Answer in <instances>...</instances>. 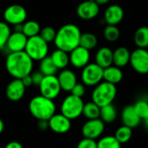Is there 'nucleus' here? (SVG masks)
<instances>
[{
    "mask_svg": "<svg viewBox=\"0 0 148 148\" xmlns=\"http://www.w3.org/2000/svg\"><path fill=\"white\" fill-rule=\"evenodd\" d=\"M27 10L20 4H12L8 6L3 12L4 22L12 25L21 24L26 21Z\"/></svg>",
    "mask_w": 148,
    "mask_h": 148,
    "instance_id": "obj_10",
    "label": "nucleus"
},
{
    "mask_svg": "<svg viewBox=\"0 0 148 148\" xmlns=\"http://www.w3.org/2000/svg\"><path fill=\"white\" fill-rule=\"evenodd\" d=\"M132 68L139 74H148V50L137 48L131 52L130 62Z\"/></svg>",
    "mask_w": 148,
    "mask_h": 148,
    "instance_id": "obj_9",
    "label": "nucleus"
},
{
    "mask_svg": "<svg viewBox=\"0 0 148 148\" xmlns=\"http://www.w3.org/2000/svg\"><path fill=\"white\" fill-rule=\"evenodd\" d=\"M4 148H23V147L18 141H10L5 145Z\"/></svg>",
    "mask_w": 148,
    "mask_h": 148,
    "instance_id": "obj_41",
    "label": "nucleus"
},
{
    "mask_svg": "<svg viewBox=\"0 0 148 148\" xmlns=\"http://www.w3.org/2000/svg\"><path fill=\"white\" fill-rule=\"evenodd\" d=\"M39 71L44 75H56L58 69L56 67L54 62H52L50 56H47L41 61H39Z\"/></svg>",
    "mask_w": 148,
    "mask_h": 148,
    "instance_id": "obj_26",
    "label": "nucleus"
},
{
    "mask_svg": "<svg viewBox=\"0 0 148 148\" xmlns=\"http://www.w3.org/2000/svg\"><path fill=\"white\" fill-rule=\"evenodd\" d=\"M37 127L41 131H46L49 128V121H44V120L38 121V122H37Z\"/></svg>",
    "mask_w": 148,
    "mask_h": 148,
    "instance_id": "obj_39",
    "label": "nucleus"
},
{
    "mask_svg": "<svg viewBox=\"0 0 148 148\" xmlns=\"http://www.w3.org/2000/svg\"><path fill=\"white\" fill-rule=\"evenodd\" d=\"M25 89L26 88L21 79H14L7 85L5 89V95L10 101L16 102L23 97Z\"/></svg>",
    "mask_w": 148,
    "mask_h": 148,
    "instance_id": "obj_16",
    "label": "nucleus"
},
{
    "mask_svg": "<svg viewBox=\"0 0 148 148\" xmlns=\"http://www.w3.org/2000/svg\"><path fill=\"white\" fill-rule=\"evenodd\" d=\"M56 31L51 26H46L42 28L39 33V36L48 43L54 42L56 38Z\"/></svg>",
    "mask_w": 148,
    "mask_h": 148,
    "instance_id": "obj_35",
    "label": "nucleus"
},
{
    "mask_svg": "<svg viewBox=\"0 0 148 148\" xmlns=\"http://www.w3.org/2000/svg\"><path fill=\"white\" fill-rule=\"evenodd\" d=\"M3 129H4V123H3V120H2V119H0V134L3 133Z\"/></svg>",
    "mask_w": 148,
    "mask_h": 148,
    "instance_id": "obj_43",
    "label": "nucleus"
},
{
    "mask_svg": "<svg viewBox=\"0 0 148 148\" xmlns=\"http://www.w3.org/2000/svg\"><path fill=\"white\" fill-rule=\"evenodd\" d=\"M100 12V5L95 1L87 0L82 2L77 9V16L83 20H91L98 16Z\"/></svg>",
    "mask_w": 148,
    "mask_h": 148,
    "instance_id": "obj_12",
    "label": "nucleus"
},
{
    "mask_svg": "<svg viewBox=\"0 0 148 148\" xmlns=\"http://www.w3.org/2000/svg\"><path fill=\"white\" fill-rule=\"evenodd\" d=\"M70 92H71V95L82 98V97L85 95V93H86L85 85H84L83 83H78V82H77V83L74 86V88H72V90H71Z\"/></svg>",
    "mask_w": 148,
    "mask_h": 148,
    "instance_id": "obj_37",
    "label": "nucleus"
},
{
    "mask_svg": "<svg viewBox=\"0 0 148 148\" xmlns=\"http://www.w3.org/2000/svg\"><path fill=\"white\" fill-rule=\"evenodd\" d=\"M132 135H133V130H132V128L129 127H127V126L123 125V126L120 127L116 130L115 134L114 136L122 145V144H125V143L128 142L131 140Z\"/></svg>",
    "mask_w": 148,
    "mask_h": 148,
    "instance_id": "obj_30",
    "label": "nucleus"
},
{
    "mask_svg": "<svg viewBox=\"0 0 148 148\" xmlns=\"http://www.w3.org/2000/svg\"><path fill=\"white\" fill-rule=\"evenodd\" d=\"M121 120L123 125L129 127L132 129L137 127L141 121V119L137 114L134 105H128L123 108L121 113Z\"/></svg>",
    "mask_w": 148,
    "mask_h": 148,
    "instance_id": "obj_18",
    "label": "nucleus"
},
{
    "mask_svg": "<svg viewBox=\"0 0 148 148\" xmlns=\"http://www.w3.org/2000/svg\"><path fill=\"white\" fill-rule=\"evenodd\" d=\"M81 78L85 86H96L103 80V69L95 62L88 63L82 68Z\"/></svg>",
    "mask_w": 148,
    "mask_h": 148,
    "instance_id": "obj_7",
    "label": "nucleus"
},
{
    "mask_svg": "<svg viewBox=\"0 0 148 148\" xmlns=\"http://www.w3.org/2000/svg\"><path fill=\"white\" fill-rule=\"evenodd\" d=\"M27 41L28 37L23 32L14 31L13 33H10L5 44V48L9 50L10 53L24 51Z\"/></svg>",
    "mask_w": 148,
    "mask_h": 148,
    "instance_id": "obj_15",
    "label": "nucleus"
},
{
    "mask_svg": "<svg viewBox=\"0 0 148 148\" xmlns=\"http://www.w3.org/2000/svg\"><path fill=\"white\" fill-rule=\"evenodd\" d=\"M95 2H96L99 5H103V4H106V3H109L110 0H95Z\"/></svg>",
    "mask_w": 148,
    "mask_h": 148,
    "instance_id": "obj_42",
    "label": "nucleus"
},
{
    "mask_svg": "<svg viewBox=\"0 0 148 148\" xmlns=\"http://www.w3.org/2000/svg\"><path fill=\"white\" fill-rule=\"evenodd\" d=\"M134 108L141 120H146L148 117V101L145 100L138 101L134 105Z\"/></svg>",
    "mask_w": 148,
    "mask_h": 148,
    "instance_id": "obj_33",
    "label": "nucleus"
},
{
    "mask_svg": "<svg viewBox=\"0 0 148 148\" xmlns=\"http://www.w3.org/2000/svg\"><path fill=\"white\" fill-rule=\"evenodd\" d=\"M84 102L82 98L69 95L64 98L61 104V114L69 118L75 120L82 114Z\"/></svg>",
    "mask_w": 148,
    "mask_h": 148,
    "instance_id": "obj_6",
    "label": "nucleus"
},
{
    "mask_svg": "<svg viewBox=\"0 0 148 148\" xmlns=\"http://www.w3.org/2000/svg\"><path fill=\"white\" fill-rule=\"evenodd\" d=\"M104 129L105 123L100 118L88 120L82 127V134L84 138L95 140L103 134Z\"/></svg>",
    "mask_w": 148,
    "mask_h": 148,
    "instance_id": "obj_11",
    "label": "nucleus"
},
{
    "mask_svg": "<svg viewBox=\"0 0 148 148\" xmlns=\"http://www.w3.org/2000/svg\"><path fill=\"white\" fill-rule=\"evenodd\" d=\"M30 75H31V78H32L33 85H36V86H37V87L40 85V83L42 82V79H43V77H44V75H43L40 71L32 73V74H30Z\"/></svg>",
    "mask_w": 148,
    "mask_h": 148,
    "instance_id": "obj_38",
    "label": "nucleus"
},
{
    "mask_svg": "<svg viewBox=\"0 0 148 148\" xmlns=\"http://www.w3.org/2000/svg\"><path fill=\"white\" fill-rule=\"evenodd\" d=\"M144 123H145V126H146V127L147 128L148 130V117L146 120H144Z\"/></svg>",
    "mask_w": 148,
    "mask_h": 148,
    "instance_id": "obj_44",
    "label": "nucleus"
},
{
    "mask_svg": "<svg viewBox=\"0 0 148 148\" xmlns=\"http://www.w3.org/2000/svg\"><path fill=\"white\" fill-rule=\"evenodd\" d=\"M40 31H41V27L36 21L29 20L23 23V33L28 38L39 35Z\"/></svg>",
    "mask_w": 148,
    "mask_h": 148,
    "instance_id": "obj_29",
    "label": "nucleus"
},
{
    "mask_svg": "<svg viewBox=\"0 0 148 148\" xmlns=\"http://www.w3.org/2000/svg\"><path fill=\"white\" fill-rule=\"evenodd\" d=\"M97 148H121V144L114 135H108L97 142Z\"/></svg>",
    "mask_w": 148,
    "mask_h": 148,
    "instance_id": "obj_32",
    "label": "nucleus"
},
{
    "mask_svg": "<svg viewBox=\"0 0 148 148\" xmlns=\"http://www.w3.org/2000/svg\"><path fill=\"white\" fill-rule=\"evenodd\" d=\"M81 35L82 32L77 25L67 23L56 31L54 43L57 49L69 53L79 46Z\"/></svg>",
    "mask_w": 148,
    "mask_h": 148,
    "instance_id": "obj_2",
    "label": "nucleus"
},
{
    "mask_svg": "<svg viewBox=\"0 0 148 148\" xmlns=\"http://www.w3.org/2000/svg\"><path fill=\"white\" fill-rule=\"evenodd\" d=\"M117 95V88L114 84L108 82H101L95 86L92 92V101L100 108L112 104Z\"/></svg>",
    "mask_w": 148,
    "mask_h": 148,
    "instance_id": "obj_4",
    "label": "nucleus"
},
{
    "mask_svg": "<svg viewBox=\"0 0 148 148\" xmlns=\"http://www.w3.org/2000/svg\"><path fill=\"white\" fill-rule=\"evenodd\" d=\"M117 117V111L115 107L112 104H108L101 108L100 119L104 123H113Z\"/></svg>",
    "mask_w": 148,
    "mask_h": 148,
    "instance_id": "obj_25",
    "label": "nucleus"
},
{
    "mask_svg": "<svg viewBox=\"0 0 148 148\" xmlns=\"http://www.w3.org/2000/svg\"><path fill=\"white\" fill-rule=\"evenodd\" d=\"M97 43H98V39L95 34L90 32L82 33L80 38V44H79L81 47L90 51L97 46Z\"/></svg>",
    "mask_w": 148,
    "mask_h": 148,
    "instance_id": "obj_27",
    "label": "nucleus"
},
{
    "mask_svg": "<svg viewBox=\"0 0 148 148\" xmlns=\"http://www.w3.org/2000/svg\"><path fill=\"white\" fill-rule=\"evenodd\" d=\"M69 62L77 69H82L89 63L90 52L89 50L81 47L80 45L69 52Z\"/></svg>",
    "mask_w": 148,
    "mask_h": 148,
    "instance_id": "obj_14",
    "label": "nucleus"
},
{
    "mask_svg": "<svg viewBox=\"0 0 148 148\" xmlns=\"http://www.w3.org/2000/svg\"><path fill=\"white\" fill-rule=\"evenodd\" d=\"M124 18V10L119 4L109 5L104 12V21L108 25H117Z\"/></svg>",
    "mask_w": 148,
    "mask_h": 148,
    "instance_id": "obj_17",
    "label": "nucleus"
},
{
    "mask_svg": "<svg viewBox=\"0 0 148 148\" xmlns=\"http://www.w3.org/2000/svg\"><path fill=\"white\" fill-rule=\"evenodd\" d=\"M38 87L41 95L51 100L57 98L62 90L58 78L56 75L44 76Z\"/></svg>",
    "mask_w": 148,
    "mask_h": 148,
    "instance_id": "obj_8",
    "label": "nucleus"
},
{
    "mask_svg": "<svg viewBox=\"0 0 148 148\" xmlns=\"http://www.w3.org/2000/svg\"><path fill=\"white\" fill-rule=\"evenodd\" d=\"M62 90L70 92L74 86L77 83V78L75 74L70 69H63L57 76Z\"/></svg>",
    "mask_w": 148,
    "mask_h": 148,
    "instance_id": "obj_19",
    "label": "nucleus"
},
{
    "mask_svg": "<svg viewBox=\"0 0 148 148\" xmlns=\"http://www.w3.org/2000/svg\"><path fill=\"white\" fill-rule=\"evenodd\" d=\"M22 82L23 83V85L25 86V88H29L30 86L33 85V82H32V78H31V75H28L24 77H23L22 79Z\"/></svg>",
    "mask_w": 148,
    "mask_h": 148,
    "instance_id": "obj_40",
    "label": "nucleus"
},
{
    "mask_svg": "<svg viewBox=\"0 0 148 148\" xmlns=\"http://www.w3.org/2000/svg\"><path fill=\"white\" fill-rule=\"evenodd\" d=\"M5 68L14 79H22L31 74L33 60L25 51L9 53L5 61Z\"/></svg>",
    "mask_w": 148,
    "mask_h": 148,
    "instance_id": "obj_1",
    "label": "nucleus"
},
{
    "mask_svg": "<svg viewBox=\"0 0 148 148\" xmlns=\"http://www.w3.org/2000/svg\"><path fill=\"white\" fill-rule=\"evenodd\" d=\"M50 58L58 69H64L69 63V56L68 55V52L59 49L52 52Z\"/></svg>",
    "mask_w": 148,
    "mask_h": 148,
    "instance_id": "obj_23",
    "label": "nucleus"
},
{
    "mask_svg": "<svg viewBox=\"0 0 148 148\" xmlns=\"http://www.w3.org/2000/svg\"><path fill=\"white\" fill-rule=\"evenodd\" d=\"M134 42L137 48H148V27L141 26L138 28L134 36Z\"/></svg>",
    "mask_w": 148,
    "mask_h": 148,
    "instance_id": "obj_24",
    "label": "nucleus"
},
{
    "mask_svg": "<svg viewBox=\"0 0 148 148\" xmlns=\"http://www.w3.org/2000/svg\"><path fill=\"white\" fill-rule=\"evenodd\" d=\"M103 36L107 41L110 42H116L120 38L121 31L119 28L117 27V25L107 24V26L105 27L103 30Z\"/></svg>",
    "mask_w": 148,
    "mask_h": 148,
    "instance_id": "obj_31",
    "label": "nucleus"
},
{
    "mask_svg": "<svg viewBox=\"0 0 148 148\" xmlns=\"http://www.w3.org/2000/svg\"><path fill=\"white\" fill-rule=\"evenodd\" d=\"M48 121L49 128L56 134H66L71 128V120L62 114H55Z\"/></svg>",
    "mask_w": 148,
    "mask_h": 148,
    "instance_id": "obj_13",
    "label": "nucleus"
},
{
    "mask_svg": "<svg viewBox=\"0 0 148 148\" xmlns=\"http://www.w3.org/2000/svg\"><path fill=\"white\" fill-rule=\"evenodd\" d=\"M95 63L102 69L113 65V50L108 47H101L95 54Z\"/></svg>",
    "mask_w": 148,
    "mask_h": 148,
    "instance_id": "obj_21",
    "label": "nucleus"
},
{
    "mask_svg": "<svg viewBox=\"0 0 148 148\" xmlns=\"http://www.w3.org/2000/svg\"><path fill=\"white\" fill-rule=\"evenodd\" d=\"M123 79V72L121 68L111 65L103 69V80L112 84H118Z\"/></svg>",
    "mask_w": 148,
    "mask_h": 148,
    "instance_id": "obj_22",
    "label": "nucleus"
},
{
    "mask_svg": "<svg viewBox=\"0 0 148 148\" xmlns=\"http://www.w3.org/2000/svg\"><path fill=\"white\" fill-rule=\"evenodd\" d=\"M29 110L31 115L37 121H49L56 114V107L53 100L40 95L30 100Z\"/></svg>",
    "mask_w": 148,
    "mask_h": 148,
    "instance_id": "obj_3",
    "label": "nucleus"
},
{
    "mask_svg": "<svg viewBox=\"0 0 148 148\" xmlns=\"http://www.w3.org/2000/svg\"><path fill=\"white\" fill-rule=\"evenodd\" d=\"M100 113H101V108L94 101L84 103L82 114L88 120H94V119L100 118Z\"/></svg>",
    "mask_w": 148,
    "mask_h": 148,
    "instance_id": "obj_28",
    "label": "nucleus"
},
{
    "mask_svg": "<svg viewBox=\"0 0 148 148\" xmlns=\"http://www.w3.org/2000/svg\"><path fill=\"white\" fill-rule=\"evenodd\" d=\"M10 33L9 24L5 22H0V49L5 47Z\"/></svg>",
    "mask_w": 148,
    "mask_h": 148,
    "instance_id": "obj_34",
    "label": "nucleus"
},
{
    "mask_svg": "<svg viewBox=\"0 0 148 148\" xmlns=\"http://www.w3.org/2000/svg\"><path fill=\"white\" fill-rule=\"evenodd\" d=\"M76 148H97V142L95 140L83 138L79 141Z\"/></svg>",
    "mask_w": 148,
    "mask_h": 148,
    "instance_id": "obj_36",
    "label": "nucleus"
},
{
    "mask_svg": "<svg viewBox=\"0 0 148 148\" xmlns=\"http://www.w3.org/2000/svg\"><path fill=\"white\" fill-rule=\"evenodd\" d=\"M130 56L131 52L127 47H118L113 51V64L121 69L129 63Z\"/></svg>",
    "mask_w": 148,
    "mask_h": 148,
    "instance_id": "obj_20",
    "label": "nucleus"
},
{
    "mask_svg": "<svg viewBox=\"0 0 148 148\" xmlns=\"http://www.w3.org/2000/svg\"><path fill=\"white\" fill-rule=\"evenodd\" d=\"M24 51L33 61H41L48 56L49 43L37 35L28 38Z\"/></svg>",
    "mask_w": 148,
    "mask_h": 148,
    "instance_id": "obj_5",
    "label": "nucleus"
}]
</instances>
